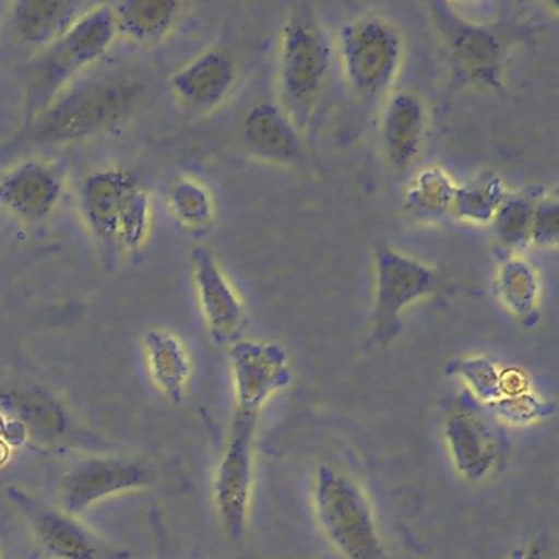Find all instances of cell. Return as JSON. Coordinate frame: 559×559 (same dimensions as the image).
Listing matches in <instances>:
<instances>
[{
  "label": "cell",
  "mask_w": 559,
  "mask_h": 559,
  "mask_svg": "<svg viewBox=\"0 0 559 559\" xmlns=\"http://www.w3.org/2000/svg\"><path fill=\"white\" fill-rule=\"evenodd\" d=\"M332 41L310 4L290 8L281 37L280 90L283 109L299 132L313 122L333 67Z\"/></svg>",
  "instance_id": "obj_1"
},
{
  "label": "cell",
  "mask_w": 559,
  "mask_h": 559,
  "mask_svg": "<svg viewBox=\"0 0 559 559\" xmlns=\"http://www.w3.org/2000/svg\"><path fill=\"white\" fill-rule=\"evenodd\" d=\"M119 37L112 5H94L50 47L40 51L25 80L27 114L37 119L86 68L109 53Z\"/></svg>",
  "instance_id": "obj_2"
},
{
  "label": "cell",
  "mask_w": 559,
  "mask_h": 559,
  "mask_svg": "<svg viewBox=\"0 0 559 559\" xmlns=\"http://www.w3.org/2000/svg\"><path fill=\"white\" fill-rule=\"evenodd\" d=\"M312 509L320 532L343 559H384L374 509L355 477L320 464L313 474Z\"/></svg>",
  "instance_id": "obj_3"
},
{
  "label": "cell",
  "mask_w": 559,
  "mask_h": 559,
  "mask_svg": "<svg viewBox=\"0 0 559 559\" xmlns=\"http://www.w3.org/2000/svg\"><path fill=\"white\" fill-rule=\"evenodd\" d=\"M430 11L450 60L454 84L502 90L507 55L515 38L513 28L509 32L503 25L467 21L447 2H433Z\"/></svg>",
  "instance_id": "obj_4"
},
{
  "label": "cell",
  "mask_w": 559,
  "mask_h": 559,
  "mask_svg": "<svg viewBox=\"0 0 559 559\" xmlns=\"http://www.w3.org/2000/svg\"><path fill=\"white\" fill-rule=\"evenodd\" d=\"M142 96V87L129 78H106L58 97L34 119L40 142L60 143L86 139L129 117Z\"/></svg>",
  "instance_id": "obj_5"
},
{
  "label": "cell",
  "mask_w": 559,
  "mask_h": 559,
  "mask_svg": "<svg viewBox=\"0 0 559 559\" xmlns=\"http://www.w3.org/2000/svg\"><path fill=\"white\" fill-rule=\"evenodd\" d=\"M336 57L349 91L362 100L378 99L401 71L404 41L381 15H362L343 25Z\"/></svg>",
  "instance_id": "obj_6"
},
{
  "label": "cell",
  "mask_w": 559,
  "mask_h": 559,
  "mask_svg": "<svg viewBox=\"0 0 559 559\" xmlns=\"http://www.w3.org/2000/svg\"><path fill=\"white\" fill-rule=\"evenodd\" d=\"M374 261L371 340L388 348L401 333L402 313L417 300L437 293L438 276L427 264L388 245H378Z\"/></svg>",
  "instance_id": "obj_7"
},
{
  "label": "cell",
  "mask_w": 559,
  "mask_h": 559,
  "mask_svg": "<svg viewBox=\"0 0 559 559\" xmlns=\"http://www.w3.org/2000/svg\"><path fill=\"white\" fill-rule=\"evenodd\" d=\"M260 417L234 412L214 476V503L222 528L240 542L250 519L254 484V437Z\"/></svg>",
  "instance_id": "obj_8"
},
{
  "label": "cell",
  "mask_w": 559,
  "mask_h": 559,
  "mask_svg": "<svg viewBox=\"0 0 559 559\" xmlns=\"http://www.w3.org/2000/svg\"><path fill=\"white\" fill-rule=\"evenodd\" d=\"M155 476L143 461L127 456L87 457L64 471L58 483L60 509L80 516L114 497L140 492Z\"/></svg>",
  "instance_id": "obj_9"
},
{
  "label": "cell",
  "mask_w": 559,
  "mask_h": 559,
  "mask_svg": "<svg viewBox=\"0 0 559 559\" xmlns=\"http://www.w3.org/2000/svg\"><path fill=\"white\" fill-rule=\"evenodd\" d=\"M234 412L260 417L267 402L293 382L289 355L274 342L237 340L230 348Z\"/></svg>",
  "instance_id": "obj_10"
},
{
  "label": "cell",
  "mask_w": 559,
  "mask_h": 559,
  "mask_svg": "<svg viewBox=\"0 0 559 559\" xmlns=\"http://www.w3.org/2000/svg\"><path fill=\"white\" fill-rule=\"evenodd\" d=\"M443 438L457 476L469 483L492 476L503 444L496 418L474 408H457L444 420Z\"/></svg>",
  "instance_id": "obj_11"
},
{
  "label": "cell",
  "mask_w": 559,
  "mask_h": 559,
  "mask_svg": "<svg viewBox=\"0 0 559 559\" xmlns=\"http://www.w3.org/2000/svg\"><path fill=\"white\" fill-rule=\"evenodd\" d=\"M191 264L199 306L212 340L218 345L237 342L247 320L240 296L207 248H194Z\"/></svg>",
  "instance_id": "obj_12"
},
{
  "label": "cell",
  "mask_w": 559,
  "mask_h": 559,
  "mask_svg": "<svg viewBox=\"0 0 559 559\" xmlns=\"http://www.w3.org/2000/svg\"><path fill=\"white\" fill-rule=\"evenodd\" d=\"M12 499L25 510L32 533L44 551L53 559H106V543L78 516L60 507L35 506L21 490Z\"/></svg>",
  "instance_id": "obj_13"
},
{
  "label": "cell",
  "mask_w": 559,
  "mask_h": 559,
  "mask_svg": "<svg viewBox=\"0 0 559 559\" xmlns=\"http://www.w3.org/2000/svg\"><path fill=\"white\" fill-rule=\"evenodd\" d=\"M142 182L120 168L97 169L83 179L80 207L84 222L107 247H117V230L127 202Z\"/></svg>",
  "instance_id": "obj_14"
},
{
  "label": "cell",
  "mask_w": 559,
  "mask_h": 559,
  "mask_svg": "<svg viewBox=\"0 0 559 559\" xmlns=\"http://www.w3.org/2000/svg\"><path fill=\"white\" fill-rule=\"evenodd\" d=\"M63 179L55 166L32 159L15 166L0 179V205L15 217L44 221L57 211Z\"/></svg>",
  "instance_id": "obj_15"
},
{
  "label": "cell",
  "mask_w": 559,
  "mask_h": 559,
  "mask_svg": "<svg viewBox=\"0 0 559 559\" xmlns=\"http://www.w3.org/2000/svg\"><path fill=\"white\" fill-rule=\"evenodd\" d=\"M235 81L234 60L224 51L211 50L176 71L169 87L189 109L212 110L230 96Z\"/></svg>",
  "instance_id": "obj_16"
},
{
  "label": "cell",
  "mask_w": 559,
  "mask_h": 559,
  "mask_svg": "<svg viewBox=\"0 0 559 559\" xmlns=\"http://www.w3.org/2000/svg\"><path fill=\"white\" fill-rule=\"evenodd\" d=\"M243 142L254 155L283 165H300L306 159L302 135L286 110L276 104H257L243 120Z\"/></svg>",
  "instance_id": "obj_17"
},
{
  "label": "cell",
  "mask_w": 559,
  "mask_h": 559,
  "mask_svg": "<svg viewBox=\"0 0 559 559\" xmlns=\"http://www.w3.org/2000/svg\"><path fill=\"white\" fill-rule=\"evenodd\" d=\"M427 109L420 97L397 93L389 99L381 120V143L389 165L405 169L414 165L427 135Z\"/></svg>",
  "instance_id": "obj_18"
},
{
  "label": "cell",
  "mask_w": 559,
  "mask_h": 559,
  "mask_svg": "<svg viewBox=\"0 0 559 559\" xmlns=\"http://www.w3.org/2000/svg\"><path fill=\"white\" fill-rule=\"evenodd\" d=\"M142 349L159 394L171 404H181L192 378L191 355L185 342L168 330L153 329L143 335Z\"/></svg>",
  "instance_id": "obj_19"
},
{
  "label": "cell",
  "mask_w": 559,
  "mask_h": 559,
  "mask_svg": "<svg viewBox=\"0 0 559 559\" xmlns=\"http://www.w3.org/2000/svg\"><path fill=\"white\" fill-rule=\"evenodd\" d=\"M90 8L63 0H22L12 4V31L22 44L45 50L63 37Z\"/></svg>",
  "instance_id": "obj_20"
},
{
  "label": "cell",
  "mask_w": 559,
  "mask_h": 559,
  "mask_svg": "<svg viewBox=\"0 0 559 559\" xmlns=\"http://www.w3.org/2000/svg\"><path fill=\"white\" fill-rule=\"evenodd\" d=\"M112 8L119 35L136 44L152 45L173 31L181 4L173 0H127Z\"/></svg>",
  "instance_id": "obj_21"
},
{
  "label": "cell",
  "mask_w": 559,
  "mask_h": 559,
  "mask_svg": "<svg viewBox=\"0 0 559 559\" xmlns=\"http://www.w3.org/2000/svg\"><path fill=\"white\" fill-rule=\"evenodd\" d=\"M496 290L506 309L525 325L538 317L539 277L535 267L523 258H510L500 264Z\"/></svg>",
  "instance_id": "obj_22"
},
{
  "label": "cell",
  "mask_w": 559,
  "mask_h": 559,
  "mask_svg": "<svg viewBox=\"0 0 559 559\" xmlns=\"http://www.w3.org/2000/svg\"><path fill=\"white\" fill-rule=\"evenodd\" d=\"M454 185L447 171L441 168H427L415 176L404 198V209L411 217L420 222H435L451 214Z\"/></svg>",
  "instance_id": "obj_23"
},
{
  "label": "cell",
  "mask_w": 559,
  "mask_h": 559,
  "mask_svg": "<svg viewBox=\"0 0 559 559\" xmlns=\"http://www.w3.org/2000/svg\"><path fill=\"white\" fill-rule=\"evenodd\" d=\"M507 194L509 192L496 173H479L457 186L451 214L467 224H490Z\"/></svg>",
  "instance_id": "obj_24"
},
{
  "label": "cell",
  "mask_w": 559,
  "mask_h": 559,
  "mask_svg": "<svg viewBox=\"0 0 559 559\" xmlns=\"http://www.w3.org/2000/svg\"><path fill=\"white\" fill-rule=\"evenodd\" d=\"M542 195L543 192L539 189H528V191L506 195L490 221L493 235L503 247L509 250H522L530 243L533 212Z\"/></svg>",
  "instance_id": "obj_25"
},
{
  "label": "cell",
  "mask_w": 559,
  "mask_h": 559,
  "mask_svg": "<svg viewBox=\"0 0 559 559\" xmlns=\"http://www.w3.org/2000/svg\"><path fill=\"white\" fill-rule=\"evenodd\" d=\"M22 427L38 431L44 437H58L67 428L64 414L57 399L37 388H25L12 394Z\"/></svg>",
  "instance_id": "obj_26"
},
{
  "label": "cell",
  "mask_w": 559,
  "mask_h": 559,
  "mask_svg": "<svg viewBox=\"0 0 559 559\" xmlns=\"http://www.w3.org/2000/svg\"><path fill=\"white\" fill-rule=\"evenodd\" d=\"M169 209L189 230H204L214 222L215 204L211 192L194 179H179L169 189Z\"/></svg>",
  "instance_id": "obj_27"
},
{
  "label": "cell",
  "mask_w": 559,
  "mask_h": 559,
  "mask_svg": "<svg viewBox=\"0 0 559 559\" xmlns=\"http://www.w3.org/2000/svg\"><path fill=\"white\" fill-rule=\"evenodd\" d=\"M448 371L457 376L484 407H489L502 395V391H500L502 369L492 359L484 358V356L454 359L448 366Z\"/></svg>",
  "instance_id": "obj_28"
},
{
  "label": "cell",
  "mask_w": 559,
  "mask_h": 559,
  "mask_svg": "<svg viewBox=\"0 0 559 559\" xmlns=\"http://www.w3.org/2000/svg\"><path fill=\"white\" fill-rule=\"evenodd\" d=\"M493 418H500L510 425H533L548 420L555 414V405L530 389L522 394L507 395L486 407Z\"/></svg>",
  "instance_id": "obj_29"
},
{
  "label": "cell",
  "mask_w": 559,
  "mask_h": 559,
  "mask_svg": "<svg viewBox=\"0 0 559 559\" xmlns=\"http://www.w3.org/2000/svg\"><path fill=\"white\" fill-rule=\"evenodd\" d=\"M559 240V201L558 194H543L535 205L530 243L538 248H552Z\"/></svg>",
  "instance_id": "obj_30"
},
{
  "label": "cell",
  "mask_w": 559,
  "mask_h": 559,
  "mask_svg": "<svg viewBox=\"0 0 559 559\" xmlns=\"http://www.w3.org/2000/svg\"><path fill=\"white\" fill-rule=\"evenodd\" d=\"M0 559H4V552H2V548H0Z\"/></svg>",
  "instance_id": "obj_31"
}]
</instances>
